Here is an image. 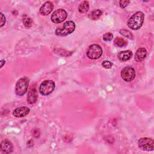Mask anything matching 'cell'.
<instances>
[{"mask_svg":"<svg viewBox=\"0 0 154 154\" xmlns=\"http://www.w3.org/2000/svg\"><path fill=\"white\" fill-rule=\"evenodd\" d=\"M144 19V14L142 11L134 13L128 20V26L130 29L137 30L142 26Z\"/></svg>","mask_w":154,"mask_h":154,"instance_id":"6da1fadb","label":"cell"},{"mask_svg":"<svg viewBox=\"0 0 154 154\" xmlns=\"http://www.w3.org/2000/svg\"><path fill=\"white\" fill-rule=\"evenodd\" d=\"M29 82V79L26 76L19 79L15 85L16 94L19 96L24 95L28 88Z\"/></svg>","mask_w":154,"mask_h":154,"instance_id":"7a4b0ae2","label":"cell"},{"mask_svg":"<svg viewBox=\"0 0 154 154\" xmlns=\"http://www.w3.org/2000/svg\"><path fill=\"white\" fill-rule=\"evenodd\" d=\"M75 29V24L73 21H67L63 27H59L55 30V34L58 36H66L72 33Z\"/></svg>","mask_w":154,"mask_h":154,"instance_id":"3957f363","label":"cell"},{"mask_svg":"<svg viewBox=\"0 0 154 154\" xmlns=\"http://www.w3.org/2000/svg\"><path fill=\"white\" fill-rule=\"evenodd\" d=\"M102 55V49L97 44H93L89 46L87 51V56L91 60L99 58Z\"/></svg>","mask_w":154,"mask_h":154,"instance_id":"277c9868","label":"cell"},{"mask_svg":"<svg viewBox=\"0 0 154 154\" xmlns=\"http://www.w3.org/2000/svg\"><path fill=\"white\" fill-rule=\"evenodd\" d=\"M55 82L52 80H46L42 82L39 87V91L42 95L47 96L50 94L54 90Z\"/></svg>","mask_w":154,"mask_h":154,"instance_id":"5b68a950","label":"cell"},{"mask_svg":"<svg viewBox=\"0 0 154 154\" xmlns=\"http://www.w3.org/2000/svg\"><path fill=\"white\" fill-rule=\"evenodd\" d=\"M139 147L145 151H152L154 149V142L150 138H141L138 141Z\"/></svg>","mask_w":154,"mask_h":154,"instance_id":"8992f818","label":"cell"},{"mask_svg":"<svg viewBox=\"0 0 154 154\" xmlns=\"http://www.w3.org/2000/svg\"><path fill=\"white\" fill-rule=\"evenodd\" d=\"M121 77L126 82L132 81L135 77V71L134 69L130 66L124 67L121 71Z\"/></svg>","mask_w":154,"mask_h":154,"instance_id":"52a82bcc","label":"cell"},{"mask_svg":"<svg viewBox=\"0 0 154 154\" xmlns=\"http://www.w3.org/2000/svg\"><path fill=\"white\" fill-rule=\"evenodd\" d=\"M67 12L62 8L55 10L51 15V20L55 23H59L63 22L67 17Z\"/></svg>","mask_w":154,"mask_h":154,"instance_id":"ba28073f","label":"cell"},{"mask_svg":"<svg viewBox=\"0 0 154 154\" xmlns=\"http://www.w3.org/2000/svg\"><path fill=\"white\" fill-rule=\"evenodd\" d=\"M30 111V109L29 108L26 106H20L16 108L13 112V115L17 118L20 117H23L26 116H27Z\"/></svg>","mask_w":154,"mask_h":154,"instance_id":"9c48e42d","label":"cell"},{"mask_svg":"<svg viewBox=\"0 0 154 154\" xmlns=\"http://www.w3.org/2000/svg\"><path fill=\"white\" fill-rule=\"evenodd\" d=\"M54 5L50 1L45 2L40 8V13L43 16H47L53 10Z\"/></svg>","mask_w":154,"mask_h":154,"instance_id":"30bf717a","label":"cell"},{"mask_svg":"<svg viewBox=\"0 0 154 154\" xmlns=\"http://www.w3.org/2000/svg\"><path fill=\"white\" fill-rule=\"evenodd\" d=\"M37 100V92L36 91L35 87H32L29 88L28 96H27V101L29 104H33L35 103Z\"/></svg>","mask_w":154,"mask_h":154,"instance_id":"8fae6325","label":"cell"},{"mask_svg":"<svg viewBox=\"0 0 154 154\" xmlns=\"http://www.w3.org/2000/svg\"><path fill=\"white\" fill-rule=\"evenodd\" d=\"M1 149L5 153H10L13 152V146L9 140H4L1 143Z\"/></svg>","mask_w":154,"mask_h":154,"instance_id":"7c38bea8","label":"cell"},{"mask_svg":"<svg viewBox=\"0 0 154 154\" xmlns=\"http://www.w3.org/2000/svg\"><path fill=\"white\" fill-rule=\"evenodd\" d=\"M147 55V51L144 48H140L137 49L135 54V60L137 62L142 61Z\"/></svg>","mask_w":154,"mask_h":154,"instance_id":"4fadbf2b","label":"cell"},{"mask_svg":"<svg viewBox=\"0 0 154 154\" xmlns=\"http://www.w3.org/2000/svg\"><path fill=\"white\" fill-rule=\"evenodd\" d=\"M132 52L131 51H123L118 53L117 57L121 61H126L130 60L132 58Z\"/></svg>","mask_w":154,"mask_h":154,"instance_id":"5bb4252c","label":"cell"},{"mask_svg":"<svg viewBox=\"0 0 154 154\" xmlns=\"http://www.w3.org/2000/svg\"><path fill=\"white\" fill-rule=\"evenodd\" d=\"M89 9V4L87 1H84L81 2L78 6V11L81 13H86Z\"/></svg>","mask_w":154,"mask_h":154,"instance_id":"9a60e30c","label":"cell"},{"mask_svg":"<svg viewBox=\"0 0 154 154\" xmlns=\"http://www.w3.org/2000/svg\"><path fill=\"white\" fill-rule=\"evenodd\" d=\"M102 14V11L99 9L93 10L88 15V17L91 20H97Z\"/></svg>","mask_w":154,"mask_h":154,"instance_id":"2e32d148","label":"cell"},{"mask_svg":"<svg viewBox=\"0 0 154 154\" xmlns=\"http://www.w3.org/2000/svg\"><path fill=\"white\" fill-rule=\"evenodd\" d=\"M114 43L118 47H123L126 45V42L125 41V40L119 37H116L114 39Z\"/></svg>","mask_w":154,"mask_h":154,"instance_id":"e0dca14e","label":"cell"},{"mask_svg":"<svg viewBox=\"0 0 154 154\" xmlns=\"http://www.w3.org/2000/svg\"><path fill=\"white\" fill-rule=\"evenodd\" d=\"M22 20L24 25L26 27H30L32 25V19L29 17H28L27 15L25 14L23 16Z\"/></svg>","mask_w":154,"mask_h":154,"instance_id":"ac0fdd59","label":"cell"},{"mask_svg":"<svg viewBox=\"0 0 154 154\" xmlns=\"http://www.w3.org/2000/svg\"><path fill=\"white\" fill-rule=\"evenodd\" d=\"M119 32L122 35H123L124 37H126V38H131V39H132L134 36L132 34L131 32H130L129 31L126 29H122L119 31Z\"/></svg>","mask_w":154,"mask_h":154,"instance_id":"d6986e66","label":"cell"},{"mask_svg":"<svg viewBox=\"0 0 154 154\" xmlns=\"http://www.w3.org/2000/svg\"><path fill=\"white\" fill-rule=\"evenodd\" d=\"M113 38V34L111 32H106L103 35V40L105 42L111 41Z\"/></svg>","mask_w":154,"mask_h":154,"instance_id":"ffe728a7","label":"cell"},{"mask_svg":"<svg viewBox=\"0 0 154 154\" xmlns=\"http://www.w3.org/2000/svg\"><path fill=\"white\" fill-rule=\"evenodd\" d=\"M102 66L105 69H111L112 66V63L109 61H104L102 63Z\"/></svg>","mask_w":154,"mask_h":154,"instance_id":"44dd1931","label":"cell"},{"mask_svg":"<svg viewBox=\"0 0 154 154\" xmlns=\"http://www.w3.org/2000/svg\"><path fill=\"white\" fill-rule=\"evenodd\" d=\"M130 3L129 1H125V0H123V1H120V7L122 8H125Z\"/></svg>","mask_w":154,"mask_h":154,"instance_id":"7402d4cb","label":"cell"},{"mask_svg":"<svg viewBox=\"0 0 154 154\" xmlns=\"http://www.w3.org/2000/svg\"><path fill=\"white\" fill-rule=\"evenodd\" d=\"M0 16H1V27H2L5 23V17L2 13H1Z\"/></svg>","mask_w":154,"mask_h":154,"instance_id":"603a6c76","label":"cell"},{"mask_svg":"<svg viewBox=\"0 0 154 154\" xmlns=\"http://www.w3.org/2000/svg\"><path fill=\"white\" fill-rule=\"evenodd\" d=\"M5 63V60H1V67H3V65H4V64Z\"/></svg>","mask_w":154,"mask_h":154,"instance_id":"cb8c5ba5","label":"cell"}]
</instances>
